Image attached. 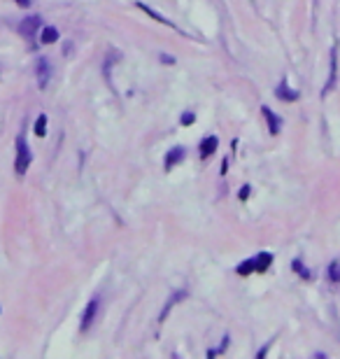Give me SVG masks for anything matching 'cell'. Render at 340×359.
Masks as SVG:
<instances>
[{
  "label": "cell",
  "instance_id": "obj_1",
  "mask_svg": "<svg viewBox=\"0 0 340 359\" xmlns=\"http://www.w3.org/2000/svg\"><path fill=\"white\" fill-rule=\"evenodd\" d=\"M30 150H28V143L24 135H19L17 138V161H14V171L19 173V175H24V173L28 171V166H30Z\"/></svg>",
  "mask_w": 340,
  "mask_h": 359
},
{
  "label": "cell",
  "instance_id": "obj_2",
  "mask_svg": "<svg viewBox=\"0 0 340 359\" xmlns=\"http://www.w3.org/2000/svg\"><path fill=\"white\" fill-rule=\"evenodd\" d=\"M98 310H100V299L98 297H93L86 303V310H84V315H82V331H89L91 329V324L96 322V317H98Z\"/></svg>",
  "mask_w": 340,
  "mask_h": 359
},
{
  "label": "cell",
  "instance_id": "obj_3",
  "mask_svg": "<svg viewBox=\"0 0 340 359\" xmlns=\"http://www.w3.org/2000/svg\"><path fill=\"white\" fill-rule=\"evenodd\" d=\"M40 21H42V19L35 17V14H33V17H28V19H24V21H21V26H19L21 35L33 37V35H35V30L40 28Z\"/></svg>",
  "mask_w": 340,
  "mask_h": 359
},
{
  "label": "cell",
  "instance_id": "obj_4",
  "mask_svg": "<svg viewBox=\"0 0 340 359\" xmlns=\"http://www.w3.org/2000/svg\"><path fill=\"white\" fill-rule=\"evenodd\" d=\"M49 77H52V68H49L47 59H40V63H37V84H40V89L47 87Z\"/></svg>",
  "mask_w": 340,
  "mask_h": 359
},
{
  "label": "cell",
  "instance_id": "obj_5",
  "mask_svg": "<svg viewBox=\"0 0 340 359\" xmlns=\"http://www.w3.org/2000/svg\"><path fill=\"white\" fill-rule=\"evenodd\" d=\"M261 115H263V119L268 121L270 135H278L280 133V119H278V115H275L270 108H263V110H261Z\"/></svg>",
  "mask_w": 340,
  "mask_h": 359
},
{
  "label": "cell",
  "instance_id": "obj_6",
  "mask_svg": "<svg viewBox=\"0 0 340 359\" xmlns=\"http://www.w3.org/2000/svg\"><path fill=\"white\" fill-rule=\"evenodd\" d=\"M184 147H175V150H170L168 154H166V171H170L172 166H177L182 159H184Z\"/></svg>",
  "mask_w": 340,
  "mask_h": 359
},
{
  "label": "cell",
  "instance_id": "obj_7",
  "mask_svg": "<svg viewBox=\"0 0 340 359\" xmlns=\"http://www.w3.org/2000/svg\"><path fill=\"white\" fill-rule=\"evenodd\" d=\"M217 147H219V140H217V135H210V138H205V140L200 143V156H210V154H215Z\"/></svg>",
  "mask_w": 340,
  "mask_h": 359
},
{
  "label": "cell",
  "instance_id": "obj_8",
  "mask_svg": "<svg viewBox=\"0 0 340 359\" xmlns=\"http://www.w3.org/2000/svg\"><path fill=\"white\" fill-rule=\"evenodd\" d=\"M278 96H280V98H284V100H296V98H298V91L291 89L286 80H282V84L278 87Z\"/></svg>",
  "mask_w": 340,
  "mask_h": 359
},
{
  "label": "cell",
  "instance_id": "obj_9",
  "mask_svg": "<svg viewBox=\"0 0 340 359\" xmlns=\"http://www.w3.org/2000/svg\"><path fill=\"white\" fill-rule=\"evenodd\" d=\"M270 261H273V254H270V252H263L259 257H254V270H266L270 266Z\"/></svg>",
  "mask_w": 340,
  "mask_h": 359
},
{
  "label": "cell",
  "instance_id": "obj_10",
  "mask_svg": "<svg viewBox=\"0 0 340 359\" xmlns=\"http://www.w3.org/2000/svg\"><path fill=\"white\" fill-rule=\"evenodd\" d=\"M40 40H42L45 45H52V42L58 40V30H56L54 26H45V28H42V35H40Z\"/></svg>",
  "mask_w": 340,
  "mask_h": 359
},
{
  "label": "cell",
  "instance_id": "obj_11",
  "mask_svg": "<svg viewBox=\"0 0 340 359\" xmlns=\"http://www.w3.org/2000/svg\"><path fill=\"white\" fill-rule=\"evenodd\" d=\"M333 84H336V49L331 52V70H329V82L324 87V93H329L333 89Z\"/></svg>",
  "mask_w": 340,
  "mask_h": 359
},
{
  "label": "cell",
  "instance_id": "obj_12",
  "mask_svg": "<svg viewBox=\"0 0 340 359\" xmlns=\"http://www.w3.org/2000/svg\"><path fill=\"white\" fill-rule=\"evenodd\" d=\"M35 135L37 138H45L47 135V115H40L35 119Z\"/></svg>",
  "mask_w": 340,
  "mask_h": 359
},
{
  "label": "cell",
  "instance_id": "obj_13",
  "mask_svg": "<svg viewBox=\"0 0 340 359\" xmlns=\"http://www.w3.org/2000/svg\"><path fill=\"white\" fill-rule=\"evenodd\" d=\"M138 7H140V9H144V12H147L149 17H154V19H156V21H161V24H170L168 19H163L161 14H156V12H154V9H149V7H147V5H144V2H138Z\"/></svg>",
  "mask_w": 340,
  "mask_h": 359
},
{
  "label": "cell",
  "instance_id": "obj_14",
  "mask_svg": "<svg viewBox=\"0 0 340 359\" xmlns=\"http://www.w3.org/2000/svg\"><path fill=\"white\" fill-rule=\"evenodd\" d=\"M329 278H331V282H340V264L338 261L331 264V269H329Z\"/></svg>",
  "mask_w": 340,
  "mask_h": 359
},
{
  "label": "cell",
  "instance_id": "obj_15",
  "mask_svg": "<svg viewBox=\"0 0 340 359\" xmlns=\"http://www.w3.org/2000/svg\"><path fill=\"white\" fill-rule=\"evenodd\" d=\"M179 121H182V126L194 124V121H196V115H194V112H184V115H182V119H179Z\"/></svg>",
  "mask_w": 340,
  "mask_h": 359
},
{
  "label": "cell",
  "instance_id": "obj_16",
  "mask_svg": "<svg viewBox=\"0 0 340 359\" xmlns=\"http://www.w3.org/2000/svg\"><path fill=\"white\" fill-rule=\"evenodd\" d=\"M250 196V187H242V191H240V198H247Z\"/></svg>",
  "mask_w": 340,
  "mask_h": 359
},
{
  "label": "cell",
  "instance_id": "obj_17",
  "mask_svg": "<svg viewBox=\"0 0 340 359\" xmlns=\"http://www.w3.org/2000/svg\"><path fill=\"white\" fill-rule=\"evenodd\" d=\"M161 61L163 63H175V59H172V56H161Z\"/></svg>",
  "mask_w": 340,
  "mask_h": 359
},
{
  "label": "cell",
  "instance_id": "obj_18",
  "mask_svg": "<svg viewBox=\"0 0 340 359\" xmlns=\"http://www.w3.org/2000/svg\"><path fill=\"white\" fill-rule=\"evenodd\" d=\"M19 5H21V7H28V5H30V0H17Z\"/></svg>",
  "mask_w": 340,
  "mask_h": 359
}]
</instances>
